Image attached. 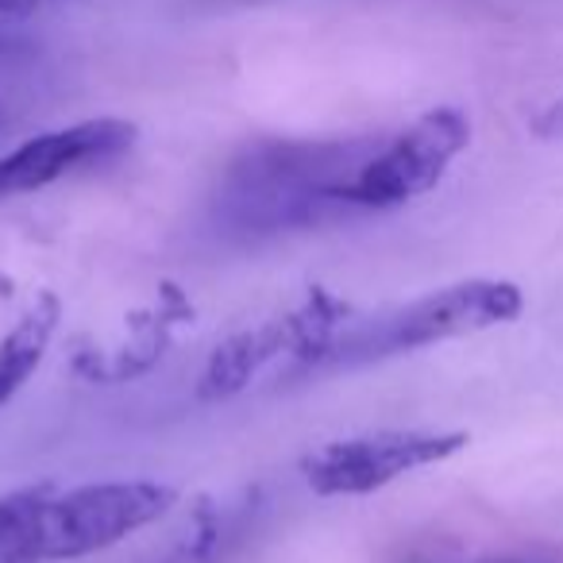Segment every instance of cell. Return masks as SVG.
I'll return each instance as SVG.
<instances>
[{
	"instance_id": "7a4b0ae2",
	"label": "cell",
	"mask_w": 563,
	"mask_h": 563,
	"mask_svg": "<svg viewBox=\"0 0 563 563\" xmlns=\"http://www.w3.org/2000/svg\"><path fill=\"white\" fill-rule=\"evenodd\" d=\"M525 309V298L514 282L471 278L455 282L444 290H432L409 306L383 313L375 321H363L344 332V340H332L324 347V360L332 367H355L375 363L386 355L417 352V347L444 344L455 336H475L494 324H509Z\"/></svg>"
},
{
	"instance_id": "52a82bcc",
	"label": "cell",
	"mask_w": 563,
	"mask_h": 563,
	"mask_svg": "<svg viewBox=\"0 0 563 563\" xmlns=\"http://www.w3.org/2000/svg\"><path fill=\"white\" fill-rule=\"evenodd\" d=\"M47 490L51 486H27V490H16V494H9V498H0V548L16 537V529L24 525V517L32 514V506Z\"/></svg>"
},
{
	"instance_id": "277c9868",
	"label": "cell",
	"mask_w": 563,
	"mask_h": 563,
	"mask_svg": "<svg viewBox=\"0 0 563 563\" xmlns=\"http://www.w3.org/2000/svg\"><path fill=\"white\" fill-rule=\"evenodd\" d=\"M467 444L463 432H424V429H378L363 437L329 440L301 460L306 483L321 498H355L383 490L386 483L440 463Z\"/></svg>"
},
{
	"instance_id": "3957f363",
	"label": "cell",
	"mask_w": 563,
	"mask_h": 563,
	"mask_svg": "<svg viewBox=\"0 0 563 563\" xmlns=\"http://www.w3.org/2000/svg\"><path fill=\"white\" fill-rule=\"evenodd\" d=\"M471 143V120L452 104L417 117L406 132H398L378 155L360 163L352 178L336 181L332 197L360 209H394L413 197H424L440 186L448 166Z\"/></svg>"
},
{
	"instance_id": "6da1fadb",
	"label": "cell",
	"mask_w": 563,
	"mask_h": 563,
	"mask_svg": "<svg viewBox=\"0 0 563 563\" xmlns=\"http://www.w3.org/2000/svg\"><path fill=\"white\" fill-rule=\"evenodd\" d=\"M178 494L163 483H86L66 494H43L0 548V563H58L104 552L132 532L155 525Z\"/></svg>"
},
{
	"instance_id": "ba28073f",
	"label": "cell",
	"mask_w": 563,
	"mask_h": 563,
	"mask_svg": "<svg viewBox=\"0 0 563 563\" xmlns=\"http://www.w3.org/2000/svg\"><path fill=\"white\" fill-rule=\"evenodd\" d=\"M47 4L51 0H0V27L24 24V20H32L35 12H43Z\"/></svg>"
},
{
	"instance_id": "8992f818",
	"label": "cell",
	"mask_w": 563,
	"mask_h": 563,
	"mask_svg": "<svg viewBox=\"0 0 563 563\" xmlns=\"http://www.w3.org/2000/svg\"><path fill=\"white\" fill-rule=\"evenodd\" d=\"M55 324H58V301L47 294L4 336V344H0V406H9L20 386L32 378V371L43 363L51 336H55Z\"/></svg>"
},
{
	"instance_id": "9c48e42d",
	"label": "cell",
	"mask_w": 563,
	"mask_h": 563,
	"mask_svg": "<svg viewBox=\"0 0 563 563\" xmlns=\"http://www.w3.org/2000/svg\"><path fill=\"white\" fill-rule=\"evenodd\" d=\"M532 132H537L540 140H563V97H555V101L532 120Z\"/></svg>"
},
{
	"instance_id": "5b68a950",
	"label": "cell",
	"mask_w": 563,
	"mask_h": 563,
	"mask_svg": "<svg viewBox=\"0 0 563 563\" xmlns=\"http://www.w3.org/2000/svg\"><path fill=\"white\" fill-rule=\"evenodd\" d=\"M132 143L135 124L117 117L81 120V124L35 135V140L20 143L16 151L0 158V205L12 201V197L40 194V189L55 186L58 178L81 170V166L109 163V158L124 155Z\"/></svg>"
}]
</instances>
